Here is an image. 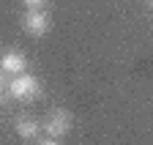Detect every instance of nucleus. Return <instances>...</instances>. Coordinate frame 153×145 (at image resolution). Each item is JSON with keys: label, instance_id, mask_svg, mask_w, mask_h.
Wrapping results in <instances>:
<instances>
[{"label": "nucleus", "instance_id": "f257e3e1", "mask_svg": "<svg viewBox=\"0 0 153 145\" xmlns=\"http://www.w3.org/2000/svg\"><path fill=\"white\" fill-rule=\"evenodd\" d=\"M6 90H8L11 101H36L38 96H41V82H38L33 74L25 71V74L11 77L8 85H6Z\"/></svg>", "mask_w": 153, "mask_h": 145}, {"label": "nucleus", "instance_id": "f03ea898", "mask_svg": "<svg viewBox=\"0 0 153 145\" xmlns=\"http://www.w3.org/2000/svg\"><path fill=\"white\" fill-rule=\"evenodd\" d=\"M71 129H74V118H71L68 110H63V107H55V110H49V115L44 118V134H47V137L63 140V137H68Z\"/></svg>", "mask_w": 153, "mask_h": 145}, {"label": "nucleus", "instance_id": "7ed1b4c3", "mask_svg": "<svg viewBox=\"0 0 153 145\" xmlns=\"http://www.w3.org/2000/svg\"><path fill=\"white\" fill-rule=\"evenodd\" d=\"M49 28H52V19H49V11L47 8H27L22 14V30L27 36H33V39L47 36Z\"/></svg>", "mask_w": 153, "mask_h": 145}, {"label": "nucleus", "instance_id": "20e7f679", "mask_svg": "<svg viewBox=\"0 0 153 145\" xmlns=\"http://www.w3.org/2000/svg\"><path fill=\"white\" fill-rule=\"evenodd\" d=\"M14 132H16L19 140L36 142L38 137H41V132H44V123H38L33 115H16V120H14Z\"/></svg>", "mask_w": 153, "mask_h": 145}, {"label": "nucleus", "instance_id": "39448f33", "mask_svg": "<svg viewBox=\"0 0 153 145\" xmlns=\"http://www.w3.org/2000/svg\"><path fill=\"white\" fill-rule=\"evenodd\" d=\"M0 68H3L8 77L25 74L27 71V58L22 55V52H16V49H6L3 55H0Z\"/></svg>", "mask_w": 153, "mask_h": 145}, {"label": "nucleus", "instance_id": "423d86ee", "mask_svg": "<svg viewBox=\"0 0 153 145\" xmlns=\"http://www.w3.org/2000/svg\"><path fill=\"white\" fill-rule=\"evenodd\" d=\"M36 145H63V140H57V137H47V134H44V137H38V140H36Z\"/></svg>", "mask_w": 153, "mask_h": 145}, {"label": "nucleus", "instance_id": "0eeeda50", "mask_svg": "<svg viewBox=\"0 0 153 145\" xmlns=\"http://www.w3.org/2000/svg\"><path fill=\"white\" fill-rule=\"evenodd\" d=\"M22 6H25V8H44L47 0H22Z\"/></svg>", "mask_w": 153, "mask_h": 145}, {"label": "nucleus", "instance_id": "6e6552de", "mask_svg": "<svg viewBox=\"0 0 153 145\" xmlns=\"http://www.w3.org/2000/svg\"><path fill=\"white\" fill-rule=\"evenodd\" d=\"M8 101H11V96H8V90L3 88V90H0V107H6Z\"/></svg>", "mask_w": 153, "mask_h": 145}, {"label": "nucleus", "instance_id": "1a4fd4ad", "mask_svg": "<svg viewBox=\"0 0 153 145\" xmlns=\"http://www.w3.org/2000/svg\"><path fill=\"white\" fill-rule=\"evenodd\" d=\"M6 77H8V74H6V71H3V68H0V90H3V88L8 85V82H6Z\"/></svg>", "mask_w": 153, "mask_h": 145}, {"label": "nucleus", "instance_id": "9d476101", "mask_svg": "<svg viewBox=\"0 0 153 145\" xmlns=\"http://www.w3.org/2000/svg\"><path fill=\"white\" fill-rule=\"evenodd\" d=\"M150 3H153V0H150Z\"/></svg>", "mask_w": 153, "mask_h": 145}]
</instances>
